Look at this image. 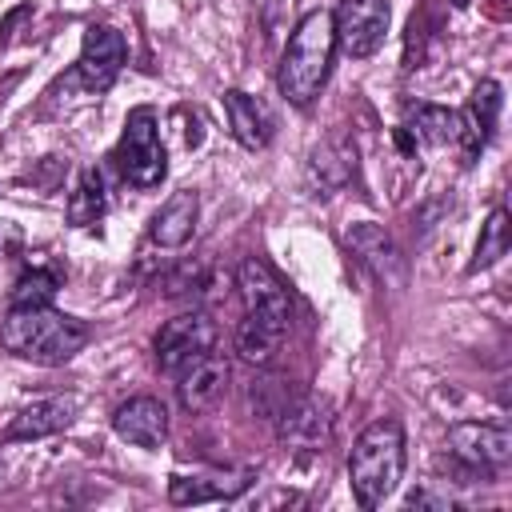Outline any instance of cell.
<instances>
[{"instance_id": "cell-25", "label": "cell", "mask_w": 512, "mask_h": 512, "mask_svg": "<svg viewBox=\"0 0 512 512\" xmlns=\"http://www.w3.org/2000/svg\"><path fill=\"white\" fill-rule=\"evenodd\" d=\"M428 36H432V24H428V12H420V16H412V20H408V36H404V68H420V60H424V44H428Z\"/></svg>"}, {"instance_id": "cell-23", "label": "cell", "mask_w": 512, "mask_h": 512, "mask_svg": "<svg viewBox=\"0 0 512 512\" xmlns=\"http://www.w3.org/2000/svg\"><path fill=\"white\" fill-rule=\"evenodd\" d=\"M64 272L60 268H40V264H28L12 288V304H52V292L60 288Z\"/></svg>"}, {"instance_id": "cell-13", "label": "cell", "mask_w": 512, "mask_h": 512, "mask_svg": "<svg viewBox=\"0 0 512 512\" xmlns=\"http://www.w3.org/2000/svg\"><path fill=\"white\" fill-rule=\"evenodd\" d=\"M236 288L248 304V312H264V316H280V320H292V300H288V288L284 280L256 256H248L240 268H236Z\"/></svg>"}, {"instance_id": "cell-16", "label": "cell", "mask_w": 512, "mask_h": 512, "mask_svg": "<svg viewBox=\"0 0 512 512\" xmlns=\"http://www.w3.org/2000/svg\"><path fill=\"white\" fill-rule=\"evenodd\" d=\"M224 112H228V128H232V136H236L240 148H248V152L268 148V140H272V116L264 112V104L256 96H248L240 88H228L224 92Z\"/></svg>"}, {"instance_id": "cell-22", "label": "cell", "mask_w": 512, "mask_h": 512, "mask_svg": "<svg viewBox=\"0 0 512 512\" xmlns=\"http://www.w3.org/2000/svg\"><path fill=\"white\" fill-rule=\"evenodd\" d=\"M508 244H512L508 212H504V208H492V212H488V220L480 224V240H476V252H472V260H468V276H472V272L492 268V264L508 252Z\"/></svg>"}, {"instance_id": "cell-14", "label": "cell", "mask_w": 512, "mask_h": 512, "mask_svg": "<svg viewBox=\"0 0 512 512\" xmlns=\"http://www.w3.org/2000/svg\"><path fill=\"white\" fill-rule=\"evenodd\" d=\"M196 216H200V196L192 188H180L172 192L148 220V236L152 244L160 248H180L192 240V228H196Z\"/></svg>"}, {"instance_id": "cell-7", "label": "cell", "mask_w": 512, "mask_h": 512, "mask_svg": "<svg viewBox=\"0 0 512 512\" xmlns=\"http://www.w3.org/2000/svg\"><path fill=\"white\" fill-rule=\"evenodd\" d=\"M388 20H392L388 0H340L332 12V32L344 56L368 60L372 52H380L388 36Z\"/></svg>"}, {"instance_id": "cell-4", "label": "cell", "mask_w": 512, "mask_h": 512, "mask_svg": "<svg viewBox=\"0 0 512 512\" xmlns=\"http://www.w3.org/2000/svg\"><path fill=\"white\" fill-rule=\"evenodd\" d=\"M112 160H116L120 176H124L132 188H140V192H148V188H156V184L164 180V172H168V156H164V140H160L156 108L140 104V108L128 112Z\"/></svg>"}, {"instance_id": "cell-5", "label": "cell", "mask_w": 512, "mask_h": 512, "mask_svg": "<svg viewBox=\"0 0 512 512\" xmlns=\"http://www.w3.org/2000/svg\"><path fill=\"white\" fill-rule=\"evenodd\" d=\"M216 340H220V328L204 308L180 312L156 332V364L164 376H180L188 364L212 356Z\"/></svg>"}, {"instance_id": "cell-2", "label": "cell", "mask_w": 512, "mask_h": 512, "mask_svg": "<svg viewBox=\"0 0 512 512\" xmlns=\"http://www.w3.org/2000/svg\"><path fill=\"white\" fill-rule=\"evenodd\" d=\"M404 476V424L396 416L372 420L348 452V484L360 508H380Z\"/></svg>"}, {"instance_id": "cell-1", "label": "cell", "mask_w": 512, "mask_h": 512, "mask_svg": "<svg viewBox=\"0 0 512 512\" xmlns=\"http://www.w3.org/2000/svg\"><path fill=\"white\" fill-rule=\"evenodd\" d=\"M84 344H88V324L52 304H12L8 316L0 320V348L44 368L68 364Z\"/></svg>"}, {"instance_id": "cell-15", "label": "cell", "mask_w": 512, "mask_h": 512, "mask_svg": "<svg viewBox=\"0 0 512 512\" xmlns=\"http://www.w3.org/2000/svg\"><path fill=\"white\" fill-rule=\"evenodd\" d=\"M76 416V396H48V400H36L28 408H20L12 416V424L4 428V440H40V436H52L60 428H68Z\"/></svg>"}, {"instance_id": "cell-20", "label": "cell", "mask_w": 512, "mask_h": 512, "mask_svg": "<svg viewBox=\"0 0 512 512\" xmlns=\"http://www.w3.org/2000/svg\"><path fill=\"white\" fill-rule=\"evenodd\" d=\"M252 484V472L228 476V480H192V476H172L168 480V500L172 504H204V500H232Z\"/></svg>"}, {"instance_id": "cell-24", "label": "cell", "mask_w": 512, "mask_h": 512, "mask_svg": "<svg viewBox=\"0 0 512 512\" xmlns=\"http://www.w3.org/2000/svg\"><path fill=\"white\" fill-rule=\"evenodd\" d=\"M296 392L300 388H292V380H280V376H264V380H256L252 384V392H248V400H252V408L260 412V416H268V420H276L292 400H296Z\"/></svg>"}, {"instance_id": "cell-17", "label": "cell", "mask_w": 512, "mask_h": 512, "mask_svg": "<svg viewBox=\"0 0 512 512\" xmlns=\"http://www.w3.org/2000/svg\"><path fill=\"white\" fill-rule=\"evenodd\" d=\"M288 324L292 320H280V316H264V312H248L240 324H236V352L248 360V364H268L284 336H288Z\"/></svg>"}, {"instance_id": "cell-10", "label": "cell", "mask_w": 512, "mask_h": 512, "mask_svg": "<svg viewBox=\"0 0 512 512\" xmlns=\"http://www.w3.org/2000/svg\"><path fill=\"white\" fill-rule=\"evenodd\" d=\"M500 104H504V96H500V84L496 80H480L472 88L468 108L460 112V140H456L464 164H472L484 152V144L492 140L496 120H500Z\"/></svg>"}, {"instance_id": "cell-9", "label": "cell", "mask_w": 512, "mask_h": 512, "mask_svg": "<svg viewBox=\"0 0 512 512\" xmlns=\"http://www.w3.org/2000/svg\"><path fill=\"white\" fill-rule=\"evenodd\" d=\"M128 60V44L112 24H92L84 28V44H80V60H76V76L88 92H104L116 84L120 68Z\"/></svg>"}, {"instance_id": "cell-8", "label": "cell", "mask_w": 512, "mask_h": 512, "mask_svg": "<svg viewBox=\"0 0 512 512\" xmlns=\"http://www.w3.org/2000/svg\"><path fill=\"white\" fill-rule=\"evenodd\" d=\"M276 436L292 452H320L332 436V404L316 392H296V400L276 416Z\"/></svg>"}, {"instance_id": "cell-18", "label": "cell", "mask_w": 512, "mask_h": 512, "mask_svg": "<svg viewBox=\"0 0 512 512\" xmlns=\"http://www.w3.org/2000/svg\"><path fill=\"white\" fill-rule=\"evenodd\" d=\"M404 128L416 140V148H444L460 140V112L440 104H408Z\"/></svg>"}, {"instance_id": "cell-26", "label": "cell", "mask_w": 512, "mask_h": 512, "mask_svg": "<svg viewBox=\"0 0 512 512\" xmlns=\"http://www.w3.org/2000/svg\"><path fill=\"white\" fill-rule=\"evenodd\" d=\"M408 508H452L448 500H436V496H428V492H412L408 496Z\"/></svg>"}, {"instance_id": "cell-3", "label": "cell", "mask_w": 512, "mask_h": 512, "mask_svg": "<svg viewBox=\"0 0 512 512\" xmlns=\"http://www.w3.org/2000/svg\"><path fill=\"white\" fill-rule=\"evenodd\" d=\"M332 52H336V32H332V12L316 8L308 12L288 44H284V56H280V72H276V84H280V96L296 108H308L324 80H328V68H332Z\"/></svg>"}, {"instance_id": "cell-6", "label": "cell", "mask_w": 512, "mask_h": 512, "mask_svg": "<svg viewBox=\"0 0 512 512\" xmlns=\"http://www.w3.org/2000/svg\"><path fill=\"white\" fill-rule=\"evenodd\" d=\"M448 452L468 472H504L512 464V432L500 420H460L448 428Z\"/></svg>"}, {"instance_id": "cell-21", "label": "cell", "mask_w": 512, "mask_h": 512, "mask_svg": "<svg viewBox=\"0 0 512 512\" xmlns=\"http://www.w3.org/2000/svg\"><path fill=\"white\" fill-rule=\"evenodd\" d=\"M348 244L384 276V280H396L400 276V252H396V244L384 236V228H376V224H356V228H348Z\"/></svg>"}, {"instance_id": "cell-12", "label": "cell", "mask_w": 512, "mask_h": 512, "mask_svg": "<svg viewBox=\"0 0 512 512\" xmlns=\"http://www.w3.org/2000/svg\"><path fill=\"white\" fill-rule=\"evenodd\" d=\"M228 376H232V368L216 352L204 356V360H196V364H188L176 376V400H180V408L184 412H208V408H216L224 400V392H228Z\"/></svg>"}, {"instance_id": "cell-19", "label": "cell", "mask_w": 512, "mask_h": 512, "mask_svg": "<svg viewBox=\"0 0 512 512\" xmlns=\"http://www.w3.org/2000/svg\"><path fill=\"white\" fill-rule=\"evenodd\" d=\"M108 212V192H104V172L100 168H84L72 196H68V224L76 228H92L100 224V216Z\"/></svg>"}, {"instance_id": "cell-11", "label": "cell", "mask_w": 512, "mask_h": 512, "mask_svg": "<svg viewBox=\"0 0 512 512\" xmlns=\"http://www.w3.org/2000/svg\"><path fill=\"white\" fill-rule=\"evenodd\" d=\"M112 432L136 448L156 452L168 440V408L156 396H132L112 412Z\"/></svg>"}]
</instances>
